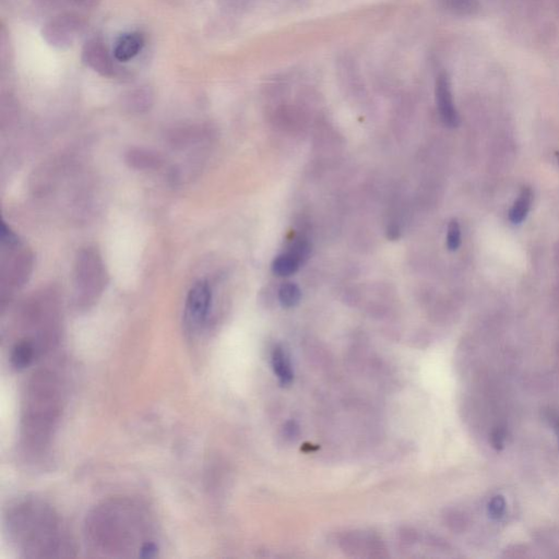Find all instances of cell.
Returning a JSON list of instances; mask_svg holds the SVG:
<instances>
[{
	"label": "cell",
	"instance_id": "6da1fadb",
	"mask_svg": "<svg viewBox=\"0 0 559 559\" xmlns=\"http://www.w3.org/2000/svg\"><path fill=\"white\" fill-rule=\"evenodd\" d=\"M7 527L25 558L71 556L73 540L58 514L43 501L25 499L16 503L9 509Z\"/></svg>",
	"mask_w": 559,
	"mask_h": 559
},
{
	"label": "cell",
	"instance_id": "7a4b0ae2",
	"mask_svg": "<svg viewBox=\"0 0 559 559\" xmlns=\"http://www.w3.org/2000/svg\"><path fill=\"white\" fill-rule=\"evenodd\" d=\"M139 506L110 501L95 509L86 521V536L93 551L102 556L128 557L151 542L150 521Z\"/></svg>",
	"mask_w": 559,
	"mask_h": 559
},
{
	"label": "cell",
	"instance_id": "3957f363",
	"mask_svg": "<svg viewBox=\"0 0 559 559\" xmlns=\"http://www.w3.org/2000/svg\"><path fill=\"white\" fill-rule=\"evenodd\" d=\"M22 405L23 447L32 455H42L49 447L62 412V389L56 374H34L27 383Z\"/></svg>",
	"mask_w": 559,
	"mask_h": 559
},
{
	"label": "cell",
	"instance_id": "277c9868",
	"mask_svg": "<svg viewBox=\"0 0 559 559\" xmlns=\"http://www.w3.org/2000/svg\"><path fill=\"white\" fill-rule=\"evenodd\" d=\"M107 282L102 258L94 249L86 248L78 254L75 265L77 302L88 306L102 294Z\"/></svg>",
	"mask_w": 559,
	"mask_h": 559
},
{
	"label": "cell",
	"instance_id": "5b68a950",
	"mask_svg": "<svg viewBox=\"0 0 559 559\" xmlns=\"http://www.w3.org/2000/svg\"><path fill=\"white\" fill-rule=\"evenodd\" d=\"M212 289L208 281L197 282L188 293L185 307V324L190 333L200 331L209 317Z\"/></svg>",
	"mask_w": 559,
	"mask_h": 559
},
{
	"label": "cell",
	"instance_id": "8992f818",
	"mask_svg": "<svg viewBox=\"0 0 559 559\" xmlns=\"http://www.w3.org/2000/svg\"><path fill=\"white\" fill-rule=\"evenodd\" d=\"M82 21L79 16L73 14H62L57 16L56 19L51 20L44 29V36L47 38L49 43L62 47L73 43L75 36L78 34Z\"/></svg>",
	"mask_w": 559,
	"mask_h": 559
},
{
	"label": "cell",
	"instance_id": "52a82bcc",
	"mask_svg": "<svg viewBox=\"0 0 559 559\" xmlns=\"http://www.w3.org/2000/svg\"><path fill=\"white\" fill-rule=\"evenodd\" d=\"M436 102L439 115L446 126L455 128L459 125V115L453 103L449 77L446 73L439 75L436 81Z\"/></svg>",
	"mask_w": 559,
	"mask_h": 559
},
{
	"label": "cell",
	"instance_id": "ba28073f",
	"mask_svg": "<svg viewBox=\"0 0 559 559\" xmlns=\"http://www.w3.org/2000/svg\"><path fill=\"white\" fill-rule=\"evenodd\" d=\"M83 59L88 66L103 75H110L115 71V66L110 53L103 42L97 38L88 40L84 51Z\"/></svg>",
	"mask_w": 559,
	"mask_h": 559
},
{
	"label": "cell",
	"instance_id": "9c48e42d",
	"mask_svg": "<svg viewBox=\"0 0 559 559\" xmlns=\"http://www.w3.org/2000/svg\"><path fill=\"white\" fill-rule=\"evenodd\" d=\"M145 38L141 33H125L116 40L112 53L117 62H129L141 53L142 49L145 47Z\"/></svg>",
	"mask_w": 559,
	"mask_h": 559
},
{
	"label": "cell",
	"instance_id": "30bf717a",
	"mask_svg": "<svg viewBox=\"0 0 559 559\" xmlns=\"http://www.w3.org/2000/svg\"><path fill=\"white\" fill-rule=\"evenodd\" d=\"M271 363L278 383L281 385H291L294 380V370L287 350L280 346L273 348Z\"/></svg>",
	"mask_w": 559,
	"mask_h": 559
},
{
	"label": "cell",
	"instance_id": "8fae6325",
	"mask_svg": "<svg viewBox=\"0 0 559 559\" xmlns=\"http://www.w3.org/2000/svg\"><path fill=\"white\" fill-rule=\"evenodd\" d=\"M38 352H40V348L34 342L27 340V339H22L14 344V348H11V364L16 370H25L32 364Z\"/></svg>",
	"mask_w": 559,
	"mask_h": 559
},
{
	"label": "cell",
	"instance_id": "7c38bea8",
	"mask_svg": "<svg viewBox=\"0 0 559 559\" xmlns=\"http://www.w3.org/2000/svg\"><path fill=\"white\" fill-rule=\"evenodd\" d=\"M533 193L530 187L522 188L519 197L509 211V219L514 224H520L525 221L532 204Z\"/></svg>",
	"mask_w": 559,
	"mask_h": 559
},
{
	"label": "cell",
	"instance_id": "4fadbf2b",
	"mask_svg": "<svg viewBox=\"0 0 559 559\" xmlns=\"http://www.w3.org/2000/svg\"><path fill=\"white\" fill-rule=\"evenodd\" d=\"M300 263H302V260L289 250L273 260L272 271L278 276H293L300 269Z\"/></svg>",
	"mask_w": 559,
	"mask_h": 559
},
{
	"label": "cell",
	"instance_id": "5bb4252c",
	"mask_svg": "<svg viewBox=\"0 0 559 559\" xmlns=\"http://www.w3.org/2000/svg\"><path fill=\"white\" fill-rule=\"evenodd\" d=\"M302 298V291L298 285L292 282L282 284L278 289V300L283 307L292 308L298 305Z\"/></svg>",
	"mask_w": 559,
	"mask_h": 559
},
{
	"label": "cell",
	"instance_id": "9a60e30c",
	"mask_svg": "<svg viewBox=\"0 0 559 559\" xmlns=\"http://www.w3.org/2000/svg\"><path fill=\"white\" fill-rule=\"evenodd\" d=\"M128 162L136 169H151L158 163V160L152 153L138 150L129 153Z\"/></svg>",
	"mask_w": 559,
	"mask_h": 559
},
{
	"label": "cell",
	"instance_id": "2e32d148",
	"mask_svg": "<svg viewBox=\"0 0 559 559\" xmlns=\"http://www.w3.org/2000/svg\"><path fill=\"white\" fill-rule=\"evenodd\" d=\"M461 245V228L457 219H451L448 225L447 247L450 252H455Z\"/></svg>",
	"mask_w": 559,
	"mask_h": 559
},
{
	"label": "cell",
	"instance_id": "e0dca14e",
	"mask_svg": "<svg viewBox=\"0 0 559 559\" xmlns=\"http://www.w3.org/2000/svg\"><path fill=\"white\" fill-rule=\"evenodd\" d=\"M487 510H488V514H490L492 519H501L503 514H505V511H506V501H505V498L501 495L492 497L490 503H488Z\"/></svg>",
	"mask_w": 559,
	"mask_h": 559
},
{
	"label": "cell",
	"instance_id": "ac0fdd59",
	"mask_svg": "<svg viewBox=\"0 0 559 559\" xmlns=\"http://www.w3.org/2000/svg\"><path fill=\"white\" fill-rule=\"evenodd\" d=\"M505 440H506V433L503 429H497V431H494L492 436V447L496 448L497 450L503 449Z\"/></svg>",
	"mask_w": 559,
	"mask_h": 559
},
{
	"label": "cell",
	"instance_id": "d6986e66",
	"mask_svg": "<svg viewBox=\"0 0 559 559\" xmlns=\"http://www.w3.org/2000/svg\"><path fill=\"white\" fill-rule=\"evenodd\" d=\"M387 236H388V239H391V241H396V239H399L400 230L398 226L391 225L390 228H388V230H387Z\"/></svg>",
	"mask_w": 559,
	"mask_h": 559
},
{
	"label": "cell",
	"instance_id": "ffe728a7",
	"mask_svg": "<svg viewBox=\"0 0 559 559\" xmlns=\"http://www.w3.org/2000/svg\"><path fill=\"white\" fill-rule=\"evenodd\" d=\"M551 423H553V426H554V429L556 431L557 436H558L559 439V416L557 415H551Z\"/></svg>",
	"mask_w": 559,
	"mask_h": 559
},
{
	"label": "cell",
	"instance_id": "44dd1931",
	"mask_svg": "<svg viewBox=\"0 0 559 559\" xmlns=\"http://www.w3.org/2000/svg\"><path fill=\"white\" fill-rule=\"evenodd\" d=\"M556 156H557V158H558V162H559V152H556Z\"/></svg>",
	"mask_w": 559,
	"mask_h": 559
}]
</instances>
